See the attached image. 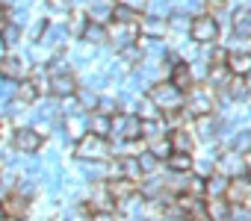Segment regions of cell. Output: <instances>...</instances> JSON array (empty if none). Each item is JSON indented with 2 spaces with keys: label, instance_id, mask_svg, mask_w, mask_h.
<instances>
[{
  "label": "cell",
  "instance_id": "3",
  "mask_svg": "<svg viewBox=\"0 0 251 221\" xmlns=\"http://www.w3.org/2000/svg\"><path fill=\"white\" fill-rule=\"evenodd\" d=\"M74 156L77 159H109V145H106V136H95V133H83L74 145Z\"/></svg>",
  "mask_w": 251,
  "mask_h": 221
},
{
  "label": "cell",
  "instance_id": "22",
  "mask_svg": "<svg viewBox=\"0 0 251 221\" xmlns=\"http://www.w3.org/2000/svg\"><path fill=\"white\" fill-rule=\"evenodd\" d=\"M195 127H198V139L201 142H216L219 139V130H222V124L213 121L210 115H198L195 118Z\"/></svg>",
  "mask_w": 251,
  "mask_h": 221
},
{
  "label": "cell",
  "instance_id": "19",
  "mask_svg": "<svg viewBox=\"0 0 251 221\" xmlns=\"http://www.w3.org/2000/svg\"><path fill=\"white\" fill-rule=\"evenodd\" d=\"M80 39H83L89 47H100V44L106 42V24L86 21V27H83V33H80Z\"/></svg>",
  "mask_w": 251,
  "mask_h": 221
},
{
  "label": "cell",
  "instance_id": "43",
  "mask_svg": "<svg viewBox=\"0 0 251 221\" xmlns=\"http://www.w3.org/2000/svg\"><path fill=\"white\" fill-rule=\"evenodd\" d=\"M204 3H207V9H210V12H219V9H225V6H227V0H204Z\"/></svg>",
  "mask_w": 251,
  "mask_h": 221
},
{
  "label": "cell",
  "instance_id": "18",
  "mask_svg": "<svg viewBox=\"0 0 251 221\" xmlns=\"http://www.w3.org/2000/svg\"><path fill=\"white\" fill-rule=\"evenodd\" d=\"M169 136V145H172V151H177V154H192V148H195V139H192V133L189 130H183V127H175L172 133H166Z\"/></svg>",
  "mask_w": 251,
  "mask_h": 221
},
{
  "label": "cell",
  "instance_id": "15",
  "mask_svg": "<svg viewBox=\"0 0 251 221\" xmlns=\"http://www.w3.org/2000/svg\"><path fill=\"white\" fill-rule=\"evenodd\" d=\"M169 83H172V86H177V88L186 94V91L195 86V77H192L189 62H183V59H180V62H175V65H172V71H169Z\"/></svg>",
  "mask_w": 251,
  "mask_h": 221
},
{
  "label": "cell",
  "instance_id": "23",
  "mask_svg": "<svg viewBox=\"0 0 251 221\" xmlns=\"http://www.w3.org/2000/svg\"><path fill=\"white\" fill-rule=\"evenodd\" d=\"M225 189H227V177L213 171L210 177H204V198H225Z\"/></svg>",
  "mask_w": 251,
  "mask_h": 221
},
{
  "label": "cell",
  "instance_id": "20",
  "mask_svg": "<svg viewBox=\"0 0 251 221\" xmlns=\"http://www.w3.org/2000/svg\"><path fill=\"white\" fill-rule=\"evenodd\" d=\"M204 212H207L210 221H227L230 218V203L225 198H210V200H204Z\"/></svg>",
  "mask_w": 251,
  "mask_h": 221
},
{
  "label": "cell",
  "instance_id": "30",
  "mask_svg": "<svg viewBox=\"0 0 251 221\" xmlns=\"http://www.w3.org/2000/svg\"><path fill=\"white\" fill-rule=\"evenodd\" d=\"M0 39H3V44H6V47H15V44H21V27L6 21L3 27H0Z\"/></svg>",
  "mask_w": 251,
  "mask_h": 221
},
{
  "label": "cell",
  "instance_id": "38",
  "mask_svg": "<svg viewBox=\"0 0 251 221\" xmlns=\"http://www.w3.org/2000/svg\"><path fill=\"white\" fill-rule=\"evenodd\" d=\"M74 94H77V100H80V109H95V106H98V94H95L92 88H77Z\"/></svg>",
  "mask_w": 251,
  "mask_h": 221
},
{
  "label": "cell",
  "instance_id": "46",
  "mask_svg": "<svg viewBox=\"0 0 251 221\" xmlns=\"http://www.w3.org/2000/svg\"><path fill=\"white\" fill-rule=\"evenodd\" d=\"M6 53V44H3V39H0V56H3Z\"/></svg>",
  "mask_w": 251,
  "mask_h": 221
},
{
  "label": "cell",
  "instance_id": "28",
  "mask_svg": "<svg viewBox=\"0 0 251 221\" xmlns=\"http://www.w3.org/2000/svg\"><path fill=\"white\" fill-rule=\"evenodd\" d=\"M65 130L71 133V139H80V136L89 130V118L80 115V112H77V115H65Z\"/></svg>",
  "mask_w": 251,
  "mask_h": 221
},
{
  "label": "cell",
  "instance_id": "35",
  "mask_svg": "<svg viewBox=\"0 0 251 221\" xmlns=\"http://www.w3.org/2000/svg\"><path fill=\"white\" fill-rule=\"evenodd\" d=\"M230 151L233 154H248L251 151V130H239L230 142Z\"/></svg>",
  "mask_w": 251,
  "mask_h": 221
},
{
  "label": "cell",
  "instance_id": "47",
  "mask_svg": "<svg viewBox=\"0 0 251 221\" xmlns=\"http://www.w3.org/2000/svg\"><path fill=\"white\" fill-rule=\"evenodd\" d=\"M245 212H248V221H251V203H245Z\"/></svg>",
  "mask_w": 251,
  "mask_h": 221
},
{
  "label": "cell",
  "instance_id": "12",
  "mask_svg": "<svg viewBox=\"0 0 251 221\" xmlns=\"http://www.w3.org/2000/svg\"><path fill=\"white\" fill-rule=\"evenodd\" d=\"M103 186H106V192H109V198H112L115 203L127 200L130 195L139 192V186H136L133 180H127V177H109V180H103Z\"/></svg>",
  "mask_w": 251,
  "mask_h": 221
},
{
  "label": "cell",
  "instance_id": "45",
  "mask_svg": "<svg viewBox=\"0 0 251 221\" xmlns=\"http://www.w3.org/2000/svg\"><path fill=\"white\" fill-rule=\"evenodd\" d=\"M3 24H6V9L0 6V27H3Z\"/></svg>",
  "mask_w": 251,
  "mask_h": 221
},
{
  "label": "cell",
  "instance_id": "21",
  "mask_svg": "<svg viewBox=\"0 0 251 221\" xmlns=\"http://www.w3.org/2000/svg\"><path fill=\"white\" fill-rule=\"evenodd\" d=\"M230 30L236 39H251V9H236L230 18Z\"/></svg>",
  "mask_w": 251,
  "mask_h": 221
},
{
  "label": "cell",
  "instance_id": "9",
  "mask_svg": "<svg viewBox=\"0 0 251 221\" xmlns=\"http://www.w3.org/2000/svg\"><path fill=\"white\" fill-rule=\"evenodd\" d=\"M30 212V198H24L21 192H9L3 200H0V215H6L9 221H18Z\"/></svg>",
  "mask_w": 251,
  "mask_h": 221
},
{
  "label": "cell",
  "instance_id": "11",
  "mask_svg": "<svg viewBox=\"0 0 251 221\" xmlns=\"http://www.w3.org/2000/svg\"><path fill=\"white\" fill-rule=\"evenodd\" d=\"M68 39H71V36H68V27H65V24L48 21V27H45V33H42L39 44H42L45 50H62V44H65Z\"/></svg>",
  "mask_w": 251,
  "mask_h": 221
},
{
  "label": "cell",
  "instance_id": "39",
  "mask_svg": "<svg viewBox=\"0 0 251 221\" xmlns=\"http://www.w3.org/2000/svg\"><path fill=\"white\" fill-rule=\"evenodd\" d=\"M112 21H124V24H139V15L115 3V6H112Z\"/></svg>",
  "mask_w": 251,
  "mask_h": 221
},
{
  "label": "cell",
  "instance_id": "8",
  "mask_svg": "<svg viewBox=\"0 0 251 221\" xmlns=\"http://www.w3.org/2000/svg\"><path fill=\"white\" fill-rule=\"evenodd\" d=\"M42 133L36 130V127H18L15 133H12V145H15V151L18 154H36L39 148H42Z\"/></svg>",
  "mask_w": 251,
  "mask_h": 221
},
{
  "label": "cell",
  "instance_id": "10",
  "mask_svg": "<svg viewBox=\"0 0 251 221\" xmlns=\"http://www.w3.org/2000/svg\"><path fill=\"white\" fill-rule=\"evenodd\" d=\"M219 91H222V103H242V100H248V94H251L245 77H236V74H230L227 83H225Z\"/></svg>",
  "mask_w": 251,
  "mask_h": 221
},
{
  "label": "cell",
  "instance_id": "44",
  "mask_svg": "<svg viewBox=\"0 0 251 221\" xmlns=\"http://www.w3.org/2000/svg\"><path fill=\"white\" fill-rule=\"evenodd\" d=\"M242 159H245V174L251 177V151H248V154H242Z\"/></svg>",
  "mask_w": 251,
  "mask_h": 221
},
{
  "label": "cell",
  "instance_id": "27",
  "mask_svg": "<svg viewBox=\"0 0 251 221\" xmlns=\"http://www.w3.org/2000/svg\"><path fill=\"white\" fill-rule=\"evenodd\" d=\"M109 130H112V115H103V112L89 115V133H95V136H109Z\"/></svg>",
  "mask_w": 251,
  "mask_h": 221
},
{
  "label": "cell",
  "instance_id": "14",
  "mask_svg": "<svg viewBox=\"0 0 251 221\" xmlns=\"http://www.w3.org/2000/svg\"><path fill=\"white\" fill-rule=\"evenodd\" d=\"M216 171L225 174L227 180L245 174V159H242V154H233V151H230V154H225V156H216Z\"/></svg>",
  "mask_w": 251,
  "mask_h": 221
},
{
  "label": "cell",
  "instance_id": "42",
  "mask_svg": "<svg viewBox=\"0 0 251 221\" xmlns=\"http://www.w3.org/2000/svg\"><path fill=\"white\" fill-rule=\"evenodd\" d=\"M45 27H48V18H39V21L33 24V30H30V39H33V42H39V39H42V33H45Z\"/></svg>",
  "mask_w": 251,
  "mask_h": 221
},
{
  "label": "cell",
  "instance_id": "7",
  "mask_svg": "<svg viewBox=\"0 0 251 221\" xmlns=\"http://www.w3.org/2000/svg\"><path fill=\"white\" fill-rule=\"evenodd\" d=\"M0 77L3 80H27L30 77V62L21 59V56H12V53H3L0 56Z\"/></svg>",
  "mask_w": 251,
  "mask_h": 221
},
{
  "label": "cell",
  "instance_id": "2",
  "mask_svg": "<svg viewBox=\"0 0 251 221\" xmlns=\"http://www.w3.org/2000/svg\"><path fill=\"white\" fill-rule=\"evenodd\" d=\"M145 94L157 103L160 112H172V109L183 106V91H180L177 86H172L169 80H166V83H163V80H157L154 86H148V91H145Z\"/></svg>",
  "mask_w": 251,
  "mask_h": 221
},
{
  "label": "cell",
  "instance_id": "16",
  "mask_svg": "<svg viewBox=\"0 0 251 221\" xmlns=\"http://www.w3.org/2000/svg\"><path fill=\"white\" fill-rule=\"evenodd\" d=\"M139 36L163 39V36H166V18L151 15V12H142V15H139Z\"/></svg>",
  "mask_w": 251,
  "mask_h": 221
},
{
  "label": "cell",
  "instance_id": "36",
  "mask_svg": "<svg viewBox=\"0 0 251 221\" xmlns=\"http://www.w3.org/2000/svg\"><path fill=\"white\" fill-rule=\"evenodd\" d=\"M6 21L9 24H18V27H24L27 21H30V12H27V6H12V9H6Z\"/></svg>",
  "mask_w": 251,
  "mask_h": 221
},
{
  "label": "cell",
  "instance_id": "40",
  "mask_svg": "<svg viewBox=\"0 0 251 221\" xmlns=\"http://www.w3.org/2000/svg\"><path fill=\"white\" fill-rule=\"evenodd\" d=\"M98 112H103V115H115V109H118V100L115 97H98Z\"/></svg>",
  "mask_w": 251,
  "mask_h": 221
},
{
  "label": "cell",
  "instance_id": "4",
  "mask_svg": "<svg viewBox=\"0 0 251 221\" xmlns=\"http://www.w3.org/2000/svg\"><path fill=\"white\" fill-rule=\"evenodd\" d=\"M189 39L195 44H216L219 42V21L210 12H198L189 24Z\"/></svg>",
  "mask_w": 251,
  "mask_h": 221
},
{
  "label": "cell",
  "instance_id": "29",
  "mask_svg": "<svg viewBox=\"0 0 251 221\" xmlns=\"http://www.w3.org/2000/svg\"><path fill=\"white\" fill-rule=\"evenodd\" d=\"M166 165H169V171H192V154H177V151H172V154L166 156Z\"/></svg>",
  "mask_w": 251,
  "mask_h": 221
},
{
  "label": "cell",
  "instance_id": "41",
  "mask_svg": "<svg viewBox=\"0 0 251 221\" xmlns=\"http://www.w3.org/2000/svg\"><path fill=\"white\" fill-rule=\"evenodd\" d=\"M115 3L124 6V9H130V12H136V15H142L145 6H148V0H115Z\"/></svg>",
  "mask_w": 251,
  "mask_h": 221
},
{
  "label": "cell",
  "instance_id": "31",
  "mask_svg": "<svg viewBox=\"0 0 251 221\" xmlns=\"http://www.w3.org/2000/svg\"><path fill=\"white\" fill-rule=\"evenodd\" d=\"M148 151H151L154 156H160V159H166V156L172 154V145H169V136H154V139H148Z\"/></svg>",
  "mask_w": 251,
  "mask_h": 221
},
{
  "label": "cell",
  "instance_id": "13",
  "mask_svg": "<svg viewBox=\"0 0 251 221\" xmlns=\"http://www.w3.org/2000/svg\"><path fill=\"white\" fill-rule=\"evenodd\" d=\"M48 91H50L53 97H71V94L77 91V80H74V74H68V71H59V74H50V83H48Z\"/></svg>",
  "mask_w": 251,
  "mask_h": 221
},
{
  "label": "cell",
  "instance_id": "5",
  "mask_svg": "<svg viewBox=\"0 0 251 221\" xmlns=\"http://www.w3.org/2000/svg\"><path fill=\"white\" fill-rule=\"evenodd\" d=\"M106 39L115 44V50H124L136 44L139 39V24H124V21H109L106 24Z\"/></svg>",
  "mask_w": 251,
  "mask_h": 221
},
{
  "label": "cell",
  "instance_id": "25",
  "mask_svg": "<svg viewBox=\"0 0 251 221\" xmlns=\"http://www.w3.org/2000/svg\"><path fill=\"white\" fill-rule=\"evenodd\" d=\"M189 24H192V18H189L183 9L169 12V18H166V33H177V36H183V33H189Z\"/></svg>",
  "mask_w": 251,
  "mask_h": 221
},
{
  "label": "cell",
  "instance_id": "37",
  "mask_svg": "<svg viewBox=\"0 0 251 221\" xmlns=\"http://www.w3.org/2000/svg\"><path fill=\"white\" fill-rule=\"evenodd\" d=\"M45 9H48L50 15H59V18H65V15L71 12V0H45Z\"/></svg>",
  "mask_w": 251,
  "mask_h": 221
},
{
  "label": "cell",
  "instance_id": "26",
  "mask_svg": "<svg viewBox=\"0 0 251 221\" xmlns=\"http://www.w3.org/2000/svg\"><path fill=\"white\" fill-rule=\"evenodd\" d=\"M227 77H230L227 65H207V86H210L213 91H219V88L227 83Z\"/></svg>",
  "mask_w": 251,
  "mask_h": 221
},
{
  "label": "cell",
  "instance_id": "1",
  "mask_svg": "<svg viewBox=\"0 0 251 221\" xmlns=\"http://www.w3.org/2000/svg\"><path fill=\"white\" fill-rule=\"evenodd\" d=\"M183 106L198 118V115H213L216 112V91L210 86H192L186 94H183Z\"/></svg>",
  "mask_w": 251,
  "mask_h": 221
},
{
  "label": "cell",
  "instance_id": "24",
  "mask_svg": "<svg viewBox=\"0 0 251 221\" xmlns=\"http://www.w3.org/2000/svg\"><path fill=\"white\" fill-rule=\"evenodd\" d=\"M86 18H89V21H98V24H109V21H112V6H109V0H92L89 9H86Z\"/></svg>",
  "mask_w": 251,
  "mask_h": 221
},
{
  "label": "cell",
  "instance_id": "17",
  "mask_svg": "<svg viewBox=\"0 0 251 221\" xmlns=\"http://www.w3.org/2000/svg\"><path fill=\"white\" fill-rule=\"evenodd\" d=\"M227 71L236 74V77H248L251 74V50H233L227 53Z\"/></svg>",
  "mask_w": 251,
  "mask_h": 221
},
{
  "label": "cell",
  "instance_id": "32",
  "mask_svg": "<svg viewBox=\"0 0 251 221\" xmlns=\"http://www.w3.org/2000/svg\"><path fill=\"white\" fill-rule=\"evenodd\" d=\"M136 162H139V168H142V174H154L157 168H160V156H154L151 151H142V154H136Z\"/></svg>",
  "mask_w": 251,
  "mask_h": 221
},
{
  "label": "cell",
  "instance_id": "33",
  "mask_svg": "<svg viewBox=\"0 0 251 221\" xmlns=\"http://www.w3.org/2000/svg\"><path fill=\"white\" fill-rule=\"evenodd\" d=\"M216 156H219V154H210V156H204V159H195V156H192V171H195L198 177L213 174V171H216Z\"/></svg>",
  "mask_w": 251,
  "mask_h": 221
},
{
  "label": "cell",
  "instance_id": "6",
  "mask_svg": "<svg viewBox=\"0 0 251 221\" xmlns=\"http://www.w3.org/2000/svg\"><path fill=\"white\" fill-rule=\"evenodd\" d=\"M225 200H227L230 206H245V203H251V177H248V174L230 177V180H227V189H225Z\"/></svg>",
  "mask_w": 251,
  "mask_h": 221
},
{
  "label": "cell",
  "instance_id": "34",
  "mask_svg": "<svg viewBox=\"0 0 251 221\" xmlns=\"http://www.w3.org/2000/svg\"><path fill=\"white\" fill-rule=\"evenodd\" d=\"M86 21H89V18H86L83 12H68V24H65V27H68V36H74V39H80V33H83V27H86Z\"/></svg>",
  "mask_w": 251,
  "mask_h": 221
}]
</instances>
